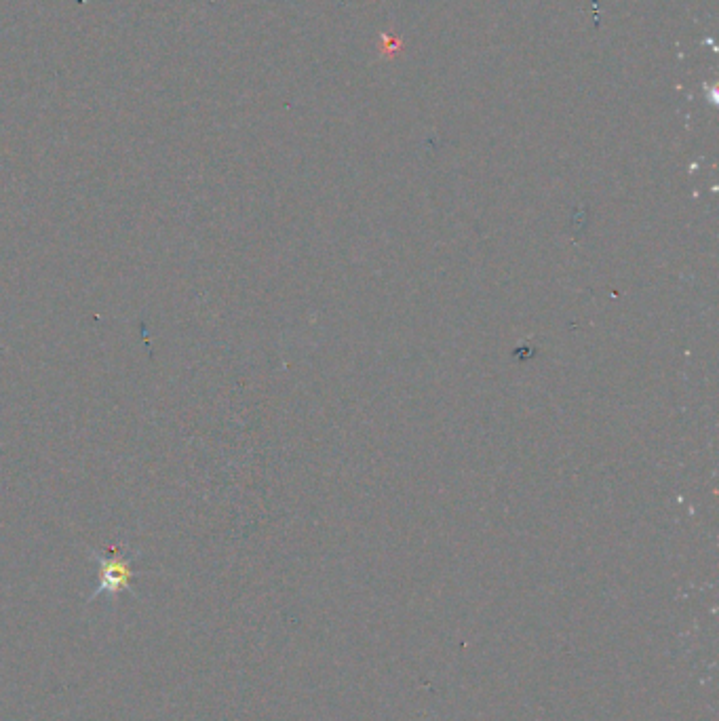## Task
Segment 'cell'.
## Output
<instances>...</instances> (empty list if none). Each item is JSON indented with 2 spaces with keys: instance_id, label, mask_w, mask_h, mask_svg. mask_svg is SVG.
<instances>
[{
  "instance_id": "1",
  "label": "cell",
  "mask_w": 719,
  "mask_h": 721,
  "mask_svg": "<svg viewBox=\"0 0 719 721\" xmlns=\"http://www.w3.org/2000/svg\"><path fill=\"white\" fill-rule=\"evenodd\" d=\"M93 559L97 561V589L89 595V601H95L100 597L114 599L125 591L133 593L131 580L135 576L133 572V559L135 555L127 549H112L110 555L93 551ZM135 595V593H133Z\"/></svg>"
}]
</instances>
